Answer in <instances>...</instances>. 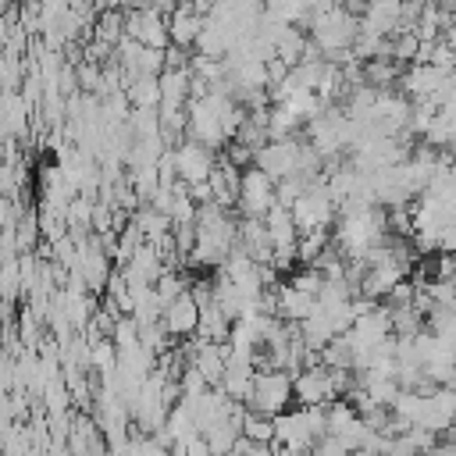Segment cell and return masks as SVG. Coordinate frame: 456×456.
<instances>
[{"label": "cell", "instance_id": "obj_1", "mask_svg": "<svg viewBox=\"0 0 456 456\" xmlns=\"http://www.w3.org/2000/svg\"><path fill=\"white\" fill-rule=\"evenodd\" d=\"M356 36H360V18L353 11H346L342 4L324 7V11H314V18H310V43L328 61H338L342 64V57L353 53Z\"/></svg>", "mask_w": 456, "mask_h": 456}, {"label": "cell", "instance_id": "obj_2", "mask_svg": "<svg viewBox=\"0 0 456 456\" xmlns=\"http://www.w3.org/2000/svg\"><path fill=\"white\" fill-rule=\"evenodd\" d=\"M328 435V406H296L274 417V445L314 452L317 442Z\"/></svg>", "mask_w": 456, "mask_h": 456}, {"label": "cell", "instance_id": "obj_3", "mask_svg": "<svg viewBox=\"0 0 456 456\" xmlns=\"http://www.w3.org/2000/svg\"><path fill=\"white\" fill-rule=\"evenodd\" d=\"M296 374L292 370H256V378H253V388H249V395H246V410L249 413H256V417H281V413H289L292 410V403H296Z\"/></svg>", "mask_w": 456, "mask_h": 456}, {"label": "cell", "instance_id": "obj_4", "mask_svg": "<svg viewBox=\"0 0 456 456\" xmlns=\"http://www.w3.org/2000/svg\"><path fill=\"white\" fill-rule=\"evenodd\" d=\"M292 217H296L299 232H328L338 221V200L324 185V175L292 203Z\"/></svg>", "mask_w": 456, "mask_h": 456}, {"label": "cell", "instance_id": "obj_5", "mask_svg": "<svg viewBox=\"0 0 456 456\" xmlns=\"http://www.w3.org/2000/svg\"><path fill=\"white\" fill-rule=\"evenodd\" d=\"M171 153H175L178 182H185L189 189L210 182V175H214V167H217V160H221L217 150H210V146H203V142H196V139H182V142H175Z\"/></svg>", "mask_w": 456, "mask_h": 456}, {"label": "cell", "instance_id": "obj_6", "mask_svg": "<svg viewBox=\"0 0 456 456\" xmlns=\"http://www.w3.org/2000/svg\"><path fill=\"white\" fill-rule=\"evenodd\" d=\"M274 203H278V182H274L267 171H260L256 164L246 167V171H242V192H239V203H235L239 214L264 221Z\"/></svg>", "mask_w": 456, "mask_h": 456}, {"label": "cell", "instance_id": "obj_7", "mask_svg": "<svg viewBox=\"0 0 456 456\" xmlns=\"http://www.w3.org/2000/svg\"><path fill=\"white\" fill-rule=\"evenodd\" d=\"M125 36L150 46V50H167L171 46V28H167V14L150 7H135L125 14Z\"/></svg>", "mask_w": 456, "mask_h": 456}, {"label": "cell", "instance_id": "obj_8", "mask_svg": "<svg viewBox=\"0 0 456 456\" xmlns=\"http://www.w3.org/2000/svg\"><path fill=\"white\" fill-rule=\"evenodd\" d=\"M160 324L167 328L171 338H189V335H196V331H200V303H196V296H192V292H182L178 299H171V303L164 306Z\"/></svg>", "mask_w": 456, "mask_h": 456}, {"label": "cell", "instance_id": "obj_9", "mask_svg": "<svg viewBox=\"0 0 456 456\" xmlns=\"http://www.w3.org/2000/svg\"><path fill=\"white\" fill-rule=\"evenodd\" d=\"M274 292H278V317H281L285 324H303V321L317 310V296L303 292V289H299V285H292V281L278 285Z\"/></svg>", "mask_w": 456, "mask_h": 456}, {"label": "cell", "instance_id": "obj_10", "mask_svg": "<svg viewBox=\"0 0 456 456\" xmlns=\"http://www.w3.org/2000/svg\"><path fill=\"white\" fill-rule=\"evenodd\" d=\"M203 14H196L189 4H182L178 11L167 14V28H171V46H182V50H192L203 36Z\"/></svg>", "mask_w": 456, "mask_h": 456}, {"label": "cell", "instance_id": "obj_11", "mask_svg": "<svg viewBox=\"0 0 456 456\" xmlns=\"http://www.w3.org/2000/svg\"><path fill=\"white\" fill-rule=\"evenodd\" d=\"M210 192H214V203L217 207H235L239 203V192H242V167H235L232 160H217L214 175H210Z\"/></svg>", "mask_w": 456, "mask_h": 456}, {"label": "cell", "instance_id": "obj_12", "mask_svg": "<svg viewBox=\"0 0 456 456\" xmlns=\"http://www.w3.org/2000/svg\"><path fill=\"white\" fill-rule=\"evenodd\" d=\"M125 96L132 103V110H153L160 107V75H139L125 86Z\"/></svg>", "mask_w": 456, "mask_h": 456}, {"label": "cell", "instance_id": "obj_13", "mask_svg": "<svg viewBox=\"0 0 456 456\" xmlns=\"http://www.w3.org/2000/svg\"><path fill=\"white\" fill-rule=\"evenodd\" d=\"M242 438H249V442H271V445H274V420H271V417H256V413H246V424H242Z\"/></svg>", "mask_w": 456, "mask_h": 456}, {"label": "cell", "instance_id": "obj_14", "mask_svg": "<svg viewBox=\"0 0 456 456\" xmlns=\"http://www.w3.org/2000/svg\"><path fill=\"white\" fill-rule=\"evenodd\" d=\"M314 456H353L338 438H331V435H324L321 442H317V449H314Z\"/></svg>", "mask_w": 456, "mask_h": 456}, {"label": "cell", "instance_id": "obj_15", "mask_svg": "<svg viewBox=\"0 0 456 456\" xmlns=\"http://www.w3.org/2000/svg\"><path fill=\"white\" fill-rule=\"evenodd\" d=\"M442 39H445V43L456 50V11H452V18H449V28H445V36H442Z\"/></svg>", "mask_w": 456, "mask_h": 456}]
</instances>
